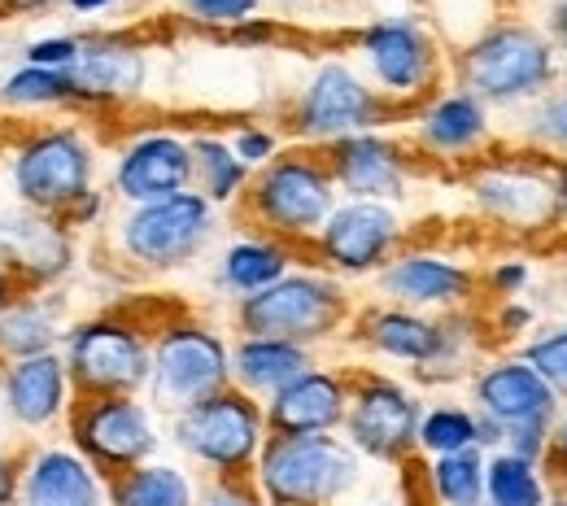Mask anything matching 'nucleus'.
<instances>
[{"label": "nucleus", "mask_w": 567, "mask_h": 506, "mask_svg": "<svg viewBox=\"0 0 567 506\" xmlns=\"http://www.w3.org/2000/svg\"><path fill=\"white\" fill-rule=\"evenodd\" d=\"M79 53V35H49L27 44V66H44V71H66Z\"/></svg>", "instance_id": "42"}, {"label": "nucleus", "mask_w": 567, "mask_h": 506, "mask_svg": "<svg viewBox=\"0 0 567 506\" xmlns=\"http://www.w3.org/2000/svg\"><path fill=\"white\" fill-rule=\"evenodd\" d=\"M463 188H467L476 215L515 240H537V236L564 227L559 157H546L537 148L494 145L489 153H481L476 162L463 166Z\"/></svg>", "instance_id": "2"}, {"label": "nucleus", "mask_w": 567, "mask_h": 506, "mask_svg": "<svg viewBox=\"0 0 567 506\" xmlns=\"http://www.w3.org/2000/svg\"><path fill=\"white\" fill-rule=\"evenodd\" d=\"M515 354L533 362L550 380V389L567 402V319H555V323L537 328V337H528Z\"/></svg>", "instance_id": "36"}, {"label": "nucleus", "mask_w": 567, "mask_h": 506, "mask_svg": "<svg viewBox=\"0 0 567 506\" xmlns=\"http://www.w3.org/2000/svg\"><path fill=\"white\" fill-rule=\"evenodd\" d=\"M74 13H105V9H114L118 0H66Z\"/></svg>", "instance_id": "48"}, {"label": "nucleus", "mask_w": 567, "mask_h": 506, "mask_svg": "<svg viewBox=\"0 0 567 506\" xmlns=\"http://www.w3.org/2000/svg\"><path fill=\"white\" fill-rule=\"evenodd\" d=\"M358 506H411V498H402V494H371V498H362Z\"/></svg>", "instance_id": "49"}, {"label": "nucleus", "mask_w": 567, "mask_h": 506, "mask_svg": "<svg viewBox=\"0 0 567 506\" xmlns=\"http://www.w3.org/2000/svg\"><path fill=\"white\" fill-rule=\"evenodd\" d=\"M18 481H22V467H13L9 458H0V506L18 503Z\"/></svg>", "instance_id": "45"}, {"label": "nucleus", "mask_w": 567, "mask_h": 506, "mask_svg": "<svg viewBox=\"0 0 567 506\" xmlns=\"http://www.w3.org/2000/svg\"><path fill=\"white\" fill-rule=\"evenodd\" d=\"M406 132L420 157L445 162V166H467L497 145L494 110L481 96L463 92L458 83L432 92L424 105H415L406 114Z\"/></svg>", "instance_id": "17"}, {"label": "nucleus", "mask_w": 567, "mask_h": 506, "mask_svg": "<svg viewBox=\"0 0 567 506\" xmlns=\"http://www.w3.org/2000/svg\"><path fill=\"white\" fill-rule=\"evenodd\" d=\"M533 285V262L524 258V254H506V258H497L494 267L481 276V289H489L494 301H515V297H524Z\"/></svg>", "instance_id": "38"}, {"label": "nucleus", "mask_w": 567, "mask_h": 506, "mask_svg": "<svg viewBox=\"0 0 567 506\" xmlns=\"http://www.w3.org/2000/svg\"><path fill=\"white\" fill-rule=\"evenodd\" d=\"M350 411V371L310 366L267 402V428L280 436L341 433Z\"/></svg>", "instance_id": "23"}, {"label": "nucleus", "mask_w": 567, "mask_h": 506, "mask_svg": "<svg viewBox=\"0 0 567 506\" xmlns=\"http://www.w3.org/2000/svg\"><path fill=\"white\" fill-rule=\"evenodd\" d=\"M467 393H472V411L489 415L494 424L524 428V424H559L564 397L550 389V380L519 354H497L485 359L467 375Z\"/></svg>", "instance_id": "18"}, {"label": "nucleus", "mask_w": 567, "mask_h": 506, "mask_svg": "<svg viewBox=\"0 0 567 506\" xmlns=\"http://www.w3.org/2000/svg\"><path fill=\"white\" fill-rule=\"evenodd\" d=\"M0 393H4V415H13V424H22V428H49L74 406L71 371L58 350L13 359L4 366Z\"/></svg>", "instance_id": "25"}, {"label": "nucleus", "mask_w": 567, "mask_h": 506, "mask_svg": "<svg viewBox=\"0 0 567 506\" xmlns=\"http://www.w3.org/2000/svg\"><path fill=\"white\" fill-rule=\"evenodd\" d=\"M254 485L267 506H341L362 485V454L337 433H271L254 463Z\"/></svg>", "instance_id": "5"}, {"label": "nucleus", "mask_w": 567, "mask_h": 506, "mask_svg": "<svg viewBox=\"0 0 567 506\" xmlns=\"http://www.w3.org/2000/svg\"><path fill=\"white\" fill-rule=\"evenodd\" d=\"M0 445H4V393H0Z\"/></svg>", "instance_id": "54"}, {"label": "nucleus", "mask_w": 567, "mask_h": 506, "mask_svg": "<svg viewBox=\"0 0 567 506\" xmlns=\"http://www.w3.org/2000/svg\"><path fill=\"white\" fill-rule=\"evenodd\" d=\"M74 262L71 227L62 218L40 210L0 215V267H9L13 280H27V289L40 292L58 285Z\"/></svg>", "instance_id": "22"}, {"label": "nucleus", "mask_w": 567, "mask_h": 506, "mask_svg": "<svg viewBox=\"0 0 567 506\" xmlns=\"http://www.w3.org/2000/svg\"><path fill=\"white\" fill-rule=\"evenodd\" d=\"M323 162L337 179L341 197L354 202H406L411 184H415V157L389 132H362V136H346L337 145L323 148Z\"/></svg>", "instance_id": "19"}, {"label": "nucleus", "mask_w": 567, "mask_h": 506, "mask_svg": "<svg viewBox=\"0 0 567 506\" xmlns=\"http://www.w3.org/2000/svg\"><path fill=\"white\" fill-rule=\"evenodd\" d=\"M337 202H341V193H337V179H332L323 153L288 148L280 157H271L262 171H254V179L240 197V215L254 227H262L267 236L301 249L319 236V227L337 210Z\"/></svg>", "instance_id": "4"}, {"label": "nucleus", "mask_w": 567, "mask_h": 506, "mask_svg": "<svg viewBox=\"0 0 567 506\" xmlns=\"http://www.w3.org/2000/svg\"><path fill=\"white\" fill-rule=\"evenodd\" d=\"M546 472H550V485L567 494V402L559 411V424H555V436H550V450H546Z\"/></svg>", "instance_id": "43"}, {"label": "nucleus", "mask_w": 567, "mask_h": 506, "mask_svg": "<svg viewBox=\"0 0 567 506\" xmlns=\"http://www.w3.org/2000/svg\"><path fill=\"white\" fill-rule=\"evenodd\" d=\"M101 215H105V193H96V188H92V193H87V197H83V202H79L62 223H66V227H92Z\"/></svg>", "instance_id": "44"}, {"label": "nucleus", "mask_w": 567, "mask_h": 506, "mask_svg": "<svg viewBox=\"0 0 567 506\" xmlns=\"http://www.w3.org/2000/svg\"><path fill=\"white\" fill-rule=\"evenodd\" d=\"M267 406L240 393L236 384L202 397L197 406L171 415V441L210 476H254V463L267 445Z\"/></svg>", "instance_id": "7"}, {"label": "nucleus", "mask_w": 567, "mask_h": 506, "mask_svg": "<svg viewBox=\"0 0 567 506\" xmlns=\"http://www.w3.org/2000/svg\"><path fill=\"white\" fill-rule=\"evenodd\" d=\"M231 384V345L202 319H166L153 332V366H148V406L157 415H179Z\"/></svg>", "instance_id": "9"}, {"label": "nucleus", "mask_w": 567, "mask_h": 506, "mask_svg": "<svg viewBox=\"0 0 567 506\" xmlns=\"http://www.w3.org/2000/svg\"><path fill=\"white\" fill-rule=\"evenodd\" d=\"M292 267H297V249L292 245H284V240L267 236V231H254V236L227 240V249L218 254L214 280H218V289L231 297V306H236L240 297L271 289Z\"/></svg>", "instance_id": "27"}, {"label": "nucleus", "mask_w": 567, "mask_h": 506, "mask_svg": "<svg viewBox=\"0 0 567 506\" xmlns=\"http://www.w3.org/2000/svg\"><path fill=\"white\" fill-rule=\"evenodd\" d=\"M519 145L537 148L546 157H567V83H559L555 92H546L537 105L524 110Z\"/></svg>", "instance_id": "34"}, {"label": "nucleus", "mask_w": 567, "mask_h": 506, "mask_svg": "<svg viewBox=\"0 0 567 506\" xmlns=\"http://www.w3.org/2000/svg\"><path fill=\"white\" fill-rule=\"evenodd\" d=\"M22 506H110V481L79 450H31L18 481Z\"/></svg>", "instance_id": "24"}, {"label": "nucleus", "mask_w": 567, "mask_h": 506, "mask_svg": "<svg viewBox=\"0 0 567 506\" xmlns=\"http://www.w3.org/2000/svg\"><path fill=\"white\" fill-rule=\"evenodd\" d=\"M18 297V280L9 276V267H0V314H4V306Z\"/></svg>", "instance_id": "47"}, {"label": "nucleus", "mask_w": 567, "mask_h": 506, "mask_svg": "<svg viewBox=\"0 0 567 506\" xmlns=\"http://www.w3.org/2000/svg\"><path fill=\"white\" fill-rule=\"evenodd\" d=\"M559 215H564V231H567V157H559Z\"/></svg>", "instance_id": "50"}, {"label": "nucleus", "mask_w": 567, "mask_h": 506, "mask_svg": "<svg viewBox=\"0 0 567 506\" xmlns=\"http://www.w3.org/2000/svg\"><path fill=\"white\" fill-rule=\"evenodd\" d=\"M110 506H197V481L179 463L148 458L110 481Z\"/></svg>", "instance_id": "30"}, {"label": "nucleus", "mask_w": 567, "mask_h": 506, "mask_svg": "<svg viewBox=\"0 0 567 506\" xmlns=\"http://www.w3.org/2000/svg\"><path fill=\"white\" fill-rule=\"evenodd\" d=\"M550 35H567V0H550Z\"/></svg>", "instance_id": "46"}, {"label": "nucleus", "mask_w": 567, "mask_h": 506, "mask_svg": "<svg viewBox=\"0 0 567 506\" xmlns=\"http://www.w3.org/2000/svg\"><path fill=\"white\" fill-rule=\"evenodd\" d=\"M197 506H267L254 476H210L197 489Z\"/></svg>", "instance_id": "40"}, {"label": "nucleus", "mask_w": 567, "mask_h": 506, "mask_svg": "<svg viewBox=\"0 0 567 506\" xmlns=\"http://www.w3.org/2000/svg\"><path fill=\"white\" fill-rule=\"evenodd\" d=\"M315 366V354L297 341H276V337H240L231 345V384L249 393L254 402H271L280 389H288L301 371Z\"/></svg>", "instance_id": "26"}, {"label": "nucleus", "mask_w": 567, "mask_h": 506, "mask_svg": "<svg viewBox=\"0 0 567 506\" xmlns=\"http://www.w3.org/2000/svg\"><path fill=\"white\" fill-rule=\"evenodd\" d=\"M188 148H193V188L210 202V206H240L254 171L231 153L227 136L218 132H193L188 136Z\"/></svg>", "instance_id": "29"}, {"label": "nucleus", "mask_w": 567, "mask_h": 506, "mask_svg": "<svg viewBox=\"0 0 567 506\" xmlns=\"http://www.w3.org/2000/svg\"><path fill=\"white\" fill-rule=\"evenodd\" d=\"M214 236H218V206H210L197 188L153 206H127L114 231L123 258L148 276H166L197 262Z\"/></svg>", "instance_id": "10"}, {"label": "nucleus", "mask_w": 567, "mask_h": 506, "mask_svg": "<svg viewBox=\"0 0 567 506\" xmlns=\"http://www.w3.org/2000/svg\"><path fill=\"white\" fill-rule=\"evenodd\" d=\"M71 83L62 71L22 66L0 83V105H13V110H49V105H71Z\"/></svg>", "instance_id": "35"}, {"label": "nucleus", "mask_w": 567, "mask_h": 506, "mask_svg": "<svg viewBox=\"0 0 567 506\" xmlns=\"http://www.w3.org/2000/svg\"><path fill=\"white\" fill-rule=\"evenodd\" d=\"M458 450H481L476 411L463 406V402L424 406V420H420V454L441 458V454H458Z\"/></svg>", "instance_id": "33"}, {"label": "nucleus", "mask_w": 567, "mask_h": 506, "mask_svg": "<svg viewBox=\"0 0 567 506\" xmlns=\"http://www.w3.org/2000/svg\"><path fill=\"white\" fill-rule=\"evenodd\" d=\"M179 4L197 27H214V31H240L262 9V0H179Z\"/></svg>", "instance_id": "37"}, {"label": "nucleus", "mask_w": 567, "mask_h": 506, "mask_svg": "<svg viewBox=\"0 0 567 506\" xmlns=\"http://www.w3.org/2000/svg\"><path fill=\"white\" fill-rule=\"evenodd\" d=\"M71 441L105 481H114L157 458L162 424L141 393H101V397H79L71 406Z\"/></svg>", "instance_id": "14"}, {"label": "nucleus", "mask_w": 567, "mask_h": 506, "mask_svg": "<svg viewBox=\"0 0 567 506\" xmlns=\"http://www.w3.org/2000/svg\"><path fill=\"white\" fill-rule=\"evenodd\" d=\"M555 494L546 463L494 450L485 454V506H546Z\"/></svg>", "instance_id": "31"}, {"label": "nucleus", "mask_w": 567, "mask_h": 506, "mask_svg": "<svg viewBox=\"0 0 567 506\" xmlns=\"http://www.w3.org/2000/svg\"><path fill=\"white\" fill-rule=\"evenodd\" d=\"M420 420L424 397L384 371H354L350 375V411H346V441L362 458L384 467H406L420 450Z\"/></svg>", "instance_id": "13"}, {"label": "nucleus", "mask_w": 567, "mask_h": 506, "mask_svg": "<svg viewBox=\"0 0 567 506\" xmlns=\"http://www.w3.org/2000/svg\"><path fill=\"white\" fill-rule=\"evenodd\" d=\"M358 58H362L367 83L402 114H411L432 92H441L445 62H450L432 27L415 13H389L367 22L358 31Z\"/></svg>", "instance_id": "8"}, {"label": "nucleus", "mask_w": 567, "mask_h": 506, "mask_svg": "<svg viewBox=\"0 0 567 506\" xmlns=\"http://www.w3.org/2000/svg\"><path fill=\"white\" fill-rule=\"evenodd\" d=\"M96 148L79 127H40L31 132L9 166L13 197L27 210L66 218L92 193Z\"/></svg>", "instance_id": "11"}, {"label": "nucleus", "mask_w": 567, "mask_h": 506, "mask_svg": "<svg viewBox=\"0 0 567 506\" xmlns=\"http://www.w3.org/2000/svg\"><path fill=\"white\" fill-rule=\"evenodd\" d=\"M375 292L389 306L445 314V310H472L481 292V271L454 254L441 249H398L380 271Z\"/></svg>", "instance_id": "16"}, {"label": "nucleus", "mask_w": 567, "mask_h": 506, "mask_svg": "<svg viewBox=\"0 0 567 506\" xmlns=\"http://www.w3.org/2000/svg\"><path fill=\"white\" fill-rule=\"evenodd\" d=\"M13 9H49V4H62V0H4Z\"/></svg>", "instance_id": "51"}, {"label": "nucleus", "mask_w": 567, "mask_h": 506, "mask_svg": "<svg viewBox=\"0 0 567 506\" xmlns=\"http://www.w3.org/2000/svg\"><path fill=\"white\" fill-rule=\"evenodd\" d=\"M193 188V148L179 132H141L114 162V197L123 206H153Z\"/></svg>", "instance_id": "21"}, {"label": "nucleus", "mask_w": 567, "mask_h": 506, "mask_svg": "<svg viewBox=\"0 0 567 506\" xmlns=\"http://www.w3.org/2000/svg\"><path fill=\"white\" fill-rule=\"evenodd\" d=\"M406 240V218L389 202L341 197L319 236L310 240L315 258L332 276H375Z\"/></svg>", "instance_id": "15"}, {"label": "nucleus", "mask_w": 567, "mask_h": 506, "mask_svg": "<svg viewBox=\"0 0 567 506\" xmlns=\"http://www.w3.org/2000/svg\"><path fill=\"white\" fill-rule=\"evenodd\" d=\"M271 4H284V9H292V4H301V0H271Z\"/></svg>", "instance_id": "55"}, {"label": "nucleus", "mask_w": 567, "mask_h": 506, "mask_svg": "<svg viewBox=\"0 0 567 506\" xmlns=\"http://www.w3.org/2000/svg\"><path fill=\"white\" fill-rule=\"evenodd\" d=\"M62 337V301L49 292L13 297L0 314V359H31L49 354Z\"/></svg>", "instance_id": "28"}, {"label": "nucleus", "mask_w": 567, "mask_h": 506, "mask_svg": "<svg viewBox=\"0 0 567 506\" xmlns=\"http://www.w3.org/2000/svg\"><path fill=\"white\" fill-rule=\"evenodd\" d=\"M494 306H497V310L485 319V332H494L497 341H515V337L533 332L537 310H533L524 297H515V301H494Z\"/></svg>", "instance_id": "41"}, {"label": "nucleus", "mask_w": 567, "mask_h": 506, "mask_svg": "<svg viewBox=\"0 0 567 506\" xmlns=\"http://www.w3.org/2000/svg\"><path fill=\"white\" fill-rule=\"evenodd\" d=\"M555 44H559V66H564V83H567V35H559Z\"/></svg>", "instance_id": "52"}, {"label": "nucleus", "mask_w": 567, "mask_h": 506, "mask_svg": "<svg viewBox=\"0 0 567 506\" xmlns=\"http://www.w3.org/2000/svg\"><path fill=\"white\" fill-rule=\"evenodd\" d=\"M424 485L436 506H485V450L427 458Z\"/></svg>", "instance_id": "32"}, {"label": "nucleus", "mask_w": 567, "mask_h": 506, "mask_svg": "<svg viewBox=\"0 0 567 506\" xmlns=\"http://www.w3.org/2000/svg\"><path fill=\"white\" fill-rule=\"evenodd\" d=\"M227 145H231V153L249 166V171H262L271 157H280V136L271 132V127H262V123H240L231 136H227Z\"/></svg>", "instance_id": "39"}, {"label": "nucleus", "mask_w": 567, "mask_h": 506, "mask_svg": "<svg viewBox=\"0 0 567 506\" xmlns=\"http://www.w3.org/2000/svg\"><path fill=\"white\" fill-rule=\"evenodd\" d=\"M62 74L79 105H123L148 87V53L132 35L96 31L79 35V53Z\"/></svg>", "instance_id": "20"}, {"label": "nucleus", "mask_w": 567, "mask_h": 506, "mask_svg": "<svg viewBox=\"0 0 567 506\" xmlns=\"http://www.w3.org/2000/svg\"><path fill=\"white\" fill-rule=\"evenodd\" d=\"M546 506H567V494H564V489H555V494H550V503H546Z\"/></svg>", "instance_id": "53"}, {"label": "nucleus", "mask_w": 567, "mask_h": 506, "mask_svg": "<svg viewBox=\"0 0 567 506\" xmlns=\"http://www.w3.org/2000/svg\"><path fill=\"white\" fill-rule=\"evenodd\" d=\"M402 118L406 114L389 105L346 58H323L288 105V132L306 145L323 148L362 132H389Z\"/></svg>", "instance_id": "6"}, {"label": "nucleus", "mask_w": 567, "mask_h": 506, "mask_svg": "<svg viewBox=\"0 0 567 506\" xmlns=\"http://www.w3.org/2000/svg\"><path fill=\"white\" fill-rule=\"evenodd\" d=\"M450 71L463 92L481 96L489 110H528L564 83L555 35L524 18H497L467 35L450 58Z\"/></svg>", "instance_id": "1"}, {"label": "nucleus", "mask_w": 567, "mask_h": 506, "mask_svg": "<svg viewBox=\"0 0 567 506\" xmlns=\"http://www.w3.org/2000/svg\"><path fill=\"white\" fill-rule=\"evenodd\" d=\"M231 319L240 337H276V341H297L315 350L319 341H332L350 328L354 301L332 271L292 267L271 289L240 297L231 306Z\"/></svg>", "instance_id": "3"}, {"label": "nucleus", "mask_w": 567, "mask_h": 506, "mask_svg": "<svg viewBox=\"0 0 567 506\" xmlns=\"http://www.w3.org/2000/svg\"><path fill=\"white\" fill-rule=\"evenodd\" d=\"M66 371L79 397L144 393L153 366V332L123 314H96L66 332Z\"/></svg>", "instance_id": "12"}]
</instances>
